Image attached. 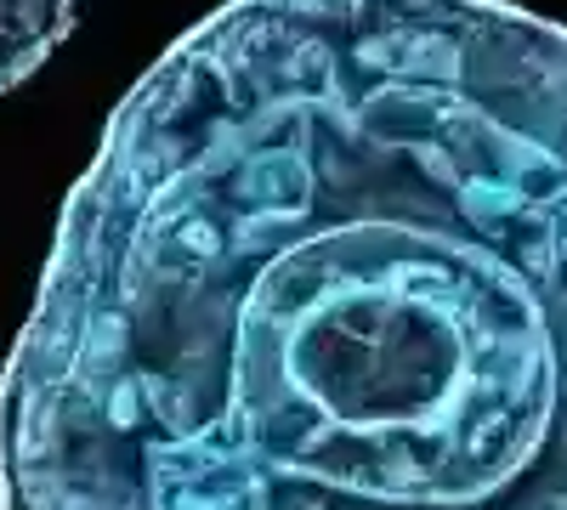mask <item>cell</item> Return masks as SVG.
<instances>
[{
	"label": "cell",
	"instance_id": "cell-1",
	"mask_svg": "<svg viewBox=\"0 0 567 510\" xmlns=\"http://www.w3.org/2000/svg\"><path fill=\"white\" fill-rule=\"evenodd\" d=\"M0 510H567V23L227 0L187 29L58 216Z\"/></svg>",
	"mask_w": 567,
	"mask_h": 510
},
{
	"label": "cell",
	"instance_id": "cell-2",
	"mask_svg": "<svg viewBox=\"0 0 567 510\" xmlns=\"http://www.w3.org/2000/svg\"><path fill=\"white\" fill-rule=\"evenodd\" d=\"M80 0H0V97L18 91L74 29Z\"/></svg>",
	"mask_w": 567,
	"mask_h": 510
}]
</instances>
